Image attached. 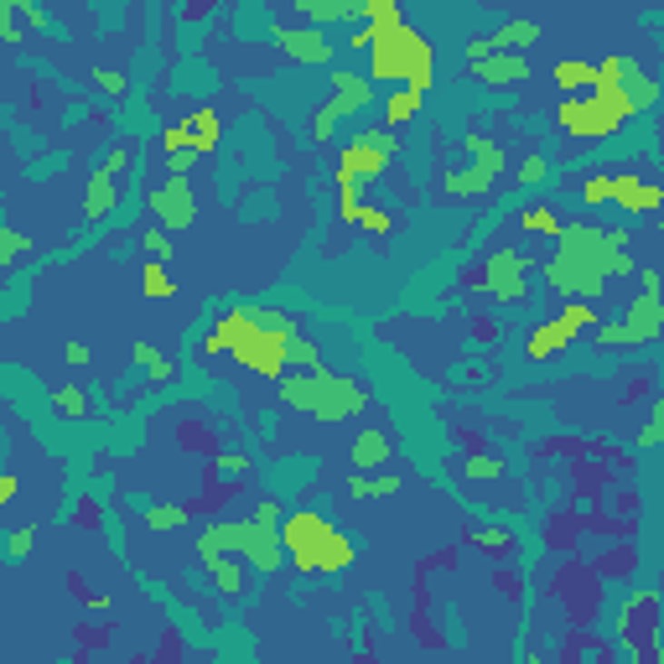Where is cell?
Returning a JSON list of instances; mask_svg holds the SVG:
<instances>
[{"instance_id": "obj_25", "label": "cell", "mask_w": 664, "mask_h": 664, "mask_svg": "<svg viewBox=\"0 0 664 664\" xmlns=\"http://www.w3.org/2000/svg\"><path fill=\"white\" fill-rule=\"evenodd\" d=\"M493 187V177L488 172H467V166H457V172H447V193H457V198H478V193H488Z\"/></svg>"}, {"instance_id": "obj_18", "label": "cell", "mask_w": 664, "mask_h": 664, "mask_svg": "<svg viewBox=\"0 0 664 664\" xmlns=\"http://www.w3.org/2000/svg\"><path fill=\"white\" fill-rule=\"evenodd\" d=\"M550 78H556L560 89H566V99H576V89H597V63H576V57H560L556 68H550Z\"/></svg>"}, {"instance_id": "obj_43", "label": "cell", "mask_w": 664, "mask_h": 664, "mask_svg": "<svg viewBox=\"0 0 664 664\" xmlns=\"http://www.w3.org/2000/svg\"><path fill=\"white\" fill-rule=\"evenodd\" d=\"M503 472V462H493V457H472L467 462V478H499Z\"/></svg>"}, {"instance_id": "obj_22", "label": "cell", "mask_w": 664, "mask_h": 664, "mask_svg": "<svg viewBox=\"0 0 664 664\" xmlns=\"http://www.w3.org/2000/svg\"><path fill=\"white\" fill-rule=\"evenodd\" d=\"M203 566H208V576L218 581V592H223V597H239V592H244V581H250L244 566H239L233 556H213V560H203Z\"/></svg>"}, {"instance_id": "obj_14", "label": "cell", "mask_w": 664, "mask_h": 664, "mask_svg": "<svg viewBox=\"0 0 664 664\" xmlns=\"http://www.w3.org/2000/svg\"><path fill=\"white\" fill-rule=\"evenodd\" d=\"M467 68H472V78H483L493 89H514V84L530 78V63H524L520 53H493V57H483V63H467Z\"/></svg>"}, {"instance_id": "obj_8", "label": "cell", "mask_w": 664, "mask_h": 664, "mask_svg": "<svg viewBox=\"0 0 664 664\" xmlns=\"http://www.w3.org/2000/svg\"><path fill=\"white\" fill-rule=\"evenodd\" d=\"M363 104H374V84L359 78V73H332V99L317 109V120H312V141H327L342 114H353V109H363Z\"/></svg>"}, {"instance_id": "obj_12", "label": "cell", "mask_w": 664, "mask_h": 664, "mask_svg": "<svg viewBox=\"0 0 664 664\" xmlns=\"http://www.w3.org/2000/svg\"><path fill=\"white\" fill-rule=\"evenodd\" d=\"M270 36H275V47L281 53H291L296 63H332V42H327L322 32H312V26H270Z\"/></svg>"}, {"instance_id": "obj_40", "label": "cell", "mask_w": 664, "mask_h": 664, "mask_svg": "<svg viewBox=\"0 0 664 664\" xmlns=\"http://www.w3.org/2000/svg\"><path fill=\"white\" fill-rule=\"evenodd\" d=\"M166 145H172L177 156H182V151H193V125H172V130H166ZM193 156H198V151H193Z\"/></svg>"}, {"instance_id": "obj_30", "label": "cell", "mask_w": 664, "mask_h": 664, "mask_svg": "<svg viewBox=\"0 0 664 664\" xmlns=\"http://www.w3.org/2000/svg\"><path fill=\"white\" fill-rule=\"evenodd\" d=\"M520 223H524L530 233H550V239H560V233H566V223H560V218L550 213V208H524Z\"/></svg>"}, {"instance_id": "obj_23", "label": "cell", "mask_w": 664, "mask_h": 664, "mask_svg": "<svg viewBox=\"0 0 664 664\" xmlns=\"http://www.w3.org/2000/svg\"><path fill=\"white\" fill-rule=\"evenodd\" d=\"M421 99H426V94H415V89H395V94H390V99H384V130L415 120V114H421Z\"/></svg>"}, {"instance_id": "obj_6", "label": "cell", "mask_w": 664, "mask_h": 664, "mask_svg": "<svg viewBox=\"0 0 664 664\" xmlns=\"http://www.w3.org/2000/svg\"><path fill=\"white\" fill-rule=\"evenodd\" d=\"M560 130L566 135H581V141H597V135H612V130L629 120V109L608 99V94H587V99H566L560 104Z\"/></svg>"}, {"instance_id": "obj_4", "label": "cell", "mask_w": 664, "mask_h": 664, "mask_svg": "<svg viewBox=\"0 0 664 664\" xmlns=\"http://www.w3.org/2000/svg\"><path fill=\"white\" fill-rule=\"evenodd\" d=\"M374 78H405V89L426 94L431 89V73H436V53L431 42L411 26H395V32H379L374 36Z\"/></svg>"}, {"instance_id": "obj_46", "label": "cell", "mask_w": 664, "mask_h": 664, "mask_svg": "<svg viewBox=\"0 0 664 664\" xmlns=\"http://www.w3.org/2000/svg\"><path fill=\"white\" fill-rule=\"evenodd\" d=\"M193 162H198V156H193V151H182V156H172V177H187V172H193Z\"/></svg>"}, {"instance_id": "obj_20", "label": "cell", "mask_w": 664, "mask_h": 664, "mask_svg": "<svg viewBox=\"0 0 664 664\" xmlns=\"http://www.w3.org/2000/svg\"><path fill=\"white\" fill-rule=\"evenodd\" d=\"M462 151L467 156H472V166H478V172H488V177H499V166H503V151L493 141H488L483 130H467L462 135Z\"/></svg>"}, {"instance_id": "obj_49", "label": "cell", "mask_w": 664, "mask_h": 664, "mask_svg": "<svg viewBox=\"0 0 664 664\" xmlns=\"http://www.w3.org/2000/svg\"><path fill=\"white\" fill-rule=\"evenodd\" d=\"M472 332H478V338H483V342H488V338H499V332H493V322H488V317H478V322H472Z\"/></svg>"}, {"instance_id": "obj_19", "label": "cell", "mask_w": 664, "mask_h": 664, "mask_svg": "<svg viewBox=\"0 0 664 664\" xmlns=\"http://www.w3.org/2000/svg\"><path fill=\"white\" fill-rule=\"evenodd\" d=\"M530 42H540V21H530V16L503 21L499 32H493V47H499V53H520V47H530Z\"/></svg>"}, {"instance_id": "obj_5", "label": "cell", "mask_w": 664, "mask_h": 664, "mask_svg": "<svg viewBox=\"0 0 664 664\" xmlns=\"http://www.w3.org/2000/svg\"><path fill=\"white\" fill-rule=\"evenodd\" d=\"M400 151V135L395 130H363L359 141L342 145L338 156V187H363V182H374L384 166H390V156Z\"/></svg>"}, {"instance_id": "obj_1", "label": "cell", "mask_w": 664, "mask_h": 664, "mask_svg": "<svg viewBox=\"0 0 664 664\" xmlns=\"http://www.w3.org/2000/svg\"><path fill=\"white\" fill-rule=\"evenodd\" d=\"M629 233L623 229H597V223H576L560 233L556 260L545 265V281L560 296H602L612 275H629L633 254H629Z\"/></svg>"}, {"instance_id": "obj_11", "label": "cell", "mask_w": 664, "mask_h": 664, "mask_svg": "<svg viewBox=\"0 0 664 664\" xmlns=\"http://www.w3.org/2000/svg\"><path fill=\"white\" fill-rule=\"evenodd\" d=\"M151 213H156V223H166V229H187L193 218H198V208H193V187H187V177H172L162 182V187H151Z\"/></svg>"}, {"instance_id": "obj_2", "label": "cell", "mask_w": 664, "mask_h": 664, "mask_svg": "<svg viewBox=\"0 0 664 664\" xmlns=\"http://www.w3.org/2000/svg\"><path fill=\"white\" fill-rule=\"evenodd\" d=\"M281 545L291 550V560H296L302 571H348V566L359 560L353 540L342 535L332 520L312 514V509L286 514V524H281Z\"/></svg>"}, {"instance_id": "obj_42", "label": "cell", "mask_w": 664, "mask_h": 664, "mask_svg": "<svg viewBox=\"0 0 664 664\" xmlns=\"http://www.w3.org/2000/svg\"><path fill=\"white\" fill-rule=\"evenodd\" d=\"M254 524H270V530H281V524H286V514H281V503H260V509H254Z\"/></svg>"}, {"instance_id": "obj_31", "label": "cell", "mask_w": 664, "mask_h": 664, "mask_svg": "<svg viewBox=\"0 0 664 664\" xmlns=\"http://www.w3.org/2000/svg\"><path fill=\"white\" fill-rule=\"evenodd\" d=\"M145 524L151 530H182L187 524V509L182 503H156V509H145Z\"/></svg>"}, {"instance_id": "obj_29", "label": "cell", "mask_w": 664, "mask_h": 664, "mask_svg": "<svg viewBox=\"0 0 664 664\" xmlns=\"http://www.w3.org/2000/svg\"><path fill=\"white\" fill-rule=\"evenodd\" d=\"M141 286H145V296H151V302H172V291H177L162 260H151V265L141 270Z\"/></svg>"}, {"instance_id": "obj_39", "label": "cell", "mask_w": 664, "mask_h": 664, "mask_svg": "<svg viewBox=\"0 0 664 664\" xmlns=\"http://www.w3.org/2000/svg\"><path fill=\"white\" fill-rule=\"evenodd\" d=\"M581 198L592 203V208H597V203H608L612 198V177H592L587 187H581Z\"/></svg>"}, {"instance_id": "obj_26", "label": "cell", "mask_w": 664, "mask_h": 664, "mask_svg": "<svg viewBox=\"0 0 664 664\" xmlns=\"http://www.w3.org/2000/svg\"><path fill=\"white\" fill-rule=\"evenodd\" d=\"M348 493H353V499H379V493H400V478H395V472H384V478L353 472V478H348Z\"/></svg>"}, {"instance_id": "obj_3", "label": "cell", "mask_w": 664, "mask_h": 664, "mask_svg": "<svg viewBox=\"0 0 664 664\" xmlns=\"http://www.w3.org/2000/svg\"><path fill=\"white\" fill-rule=\"evenodd\" d=\"M281 400H286V405H302V411L317 415V421H342V415H359L363 405H369L363 384H353L348 374H332V369L281 379Z\"/></svg>"}, {"instance_id": "obj_13", "label": "cell", "mask_w": 664, "mask_h": 664, "mask_svg": "<svg viewBox=\"0 0 664 664\" xmlns=\"http://www.w3.org/2000/svg\"><path fill=\"white\" fill-rule=\"evenodd\" d=\"M244 540H250V520H218L198 535V556H244Z\"/></svg>"}, {"instance_id": "obj_7", "label": "cell", "mask_w": 664, "mask_h": 664, "mask_svg": "<svg viewBox=\"0 0 664 664\" xmlns=\"http://www.w3.org/2000/svg\"><path fill=\"white\" fill-rule=\"evenodd\" d=\"M659 332H664V296L644 291V296L629 306V317L597 327V342H608V348H618V342H623V348H639V342L659 338Z\"/></svg>"}, {"instance_id": "obj_10", "label": "cell", "mask_w": 664, "mask_h": 664, "mask_svg": "<svg viewBox=\"0 0 664 664\" xmlns=\"http://www.w3.org/2000/svg\"><path fill=\"white\" fill-rule=\"evenodd\" d=\"M524 270H530V254H520V250H493L488 254V265H483V275H478V286L483 291H493L499 302H520L524 291Z\"/></svg>"}, {"instance_id": "obj_17", "label": "cell", "mask_w": 664, "mask_h": 664, "mask_svg": "<svg viewBox=\"0 0 664 664\" xmlns=\"http://www.w3.org/2000/svg\"><path fill=\"white\" fill-rule=\"evenodd\" d=\"M390 436L384 431H374V426H369V431H359L353 436V472H374V467H384L390 462Z\"/></svg>"}, {"instance_id": "obj_36", "label": "cell", "mask_w": 664, "mask_h": 664, "mask_svg": "<svg viewBox=\"0 0 664 664\" xmlns=\"http://www.w3.org/2000/svg\"><path fill=\"white\" fill-rule=\"evenodd\" d=\"M359 229L379 233V239H390V233H395V218H390V213H379V208H363V218H359Z\"/></svg>"}, {"instance_id": "obj_28", "label": "cell", "mask_w": 664, "mask_h": 664, "mask_svg": "<svg viewBox=\"0 0 664 664\" xmlns=\"http://www.w3.org/2000/svg\"><path fill=\"white\" fill-rule=\"evenodd\" d=\"M302 16H312V21H353V16H363V5L359 0H332V5H302Z\"/></svg>"}, {"instance_id": "obj_15", "label": "cell", "mask_w": 664, "mask_h": 664, "mask_svg": "<svg viewBox=\"0 0 664 664\" xmlns=\"http://www.w3.org/2000/svg\"><path fill=\"white\" fill-rule=\"evenodd\" d=\"M281 530H270V524H254L250 520V540H244V560H250L260 576H270V571H281Z\"/></svg>"}, {"instance_id": "obj_35", "label": "cell", "mask_w": 664, "mask_h": 664, "mask_svg": "<svg viewBox=\"0 0 664 664\" xmlns=\"http://www.w3.org/2000/svg\"><path fill=\"white\" fill-rule=\"evenodd\" d=\"M291 363H306V369L317 374V369H322V353H317V342H312V338H296V342H291Z\"/></svg>"}, {"instance_id": "obj_27", "label": "cell", "mask_w": 664, "mask_h": 664, "mask_svg": "<svg viewBox=\"0 0 664 664\" xmlns=\"http://www.w3.org/2000/svg\"><path fill=\"white\" fill-rule=\"evenodd\" d=\"M135 363H141L145 374L156 379V384H166V379H177V363L172 359H162V353H156V348H151V342H135Z\"/></svg>"}, {"instance_id": "obj_41", "label": "cell", "mask_w": 664, "mask_h": 664, "mask_svg": "<svg viewBox=\"0 0 664 664\" xmlns=\"http://www.w3.org/2000/svg\"><path fill=\"white\" fill-rule=\"evenodd\" d=\"M94 84H99V89H104V94H125V73H114V68H99V73H94Z\"/></svg>"}, {"instance_id": "obj_33", "label": "cell", "mask_w": 664, "mask_h": 664, "mask_svg": "<svg viewBox=\"0 0 664 664\" xmlns=\"http://www.w3.org/2000/svg\"><path fill=\"white\" fill-rule=\"evenodd\" d=\"M472 545H483L488 556H509V550H514V535H509V530H478Z\"/></svg>"}, {"instance_id": "obj_50", "label": "cell", "mask_w": 664, "mask_h": 664, "mask_svg": "<svg viewBox=\"0 0 664 664\" xmlns=\"http://www.w3.org/2000/svg\"><path fill=\"white\" fill-rule=\"evenodd\" d=\"M659 223H664V213H659Z\"/></svg>"}, {"instance_id": "obj_47", "label": "cell", "mask_w": 664, "mask_h": 664, "mask_svg": "<svg viewBox=\"0 0 664 664\" xmlns=\"http://www.w3.org/2000/svg\"><path fill=\"white\" fill-rule=\"evenodd\" d=\"M26 550H32V530H16L11 535V556H26Z\"/></svg>"}, {"instance_id": "obj_48", "label": "cell", "mask_w": 664, "mask_h": 664, "mask_svg": "<svg viewBox=\"0 0 664 664\" xmlns=\"http://www.w3.org/2000/svg\"><path fill=\"white\" fill-rule=\"evenodd\" d=\"M63 359H68V363H89V348H84V342H68V348H63Z\"/></svg>"}, {"instance_id": "obj_37", "label": "cell", "mask_w": 664, "mask_h": 664, "mask_svg": "<svg viewBox=\"0 0 664 664\" xmlns=\"http://www.w3.org/2000/svg\"><path fill=\"white\" fill-rule=\"evenodd\" d=\"M514 177H520L524 187H535V182H545V177H550V166H545V156H524Z\"/></svg>"}, {"instance_id": "obj_9", "label": "cell", "mask_w": 664, "mask_h": 664, "mask_svg": "<svg viewBox=\"0 0 664 664\" xmlns=\"http://www.w3.org/2000/svg\"><path fill=\"white\" fill-rule=\"evenodd\" d=\"M587 327H602V322H597V312L587 302H571L556 322L535 327V338L524 342V353H530V359H550V353H560V348H566L576 332H587Z\"/></svg>"}, {"instance_id": "obj_44", "label": "cell", "mask_w": 664, "mask_h": 664, "mask_svg": "<svg viewBox=\"0 0 664 664\" xmlns=\"http://www.w3.org/2000/svg\"><path fill=\"white\" fill-rule=\"evenodd\" d=\"M0 244H5V250H0V260H5V265H11V260H16L21 250H26V239H21L16 229H5V233H0Z\"/></svg>"}, {"instance_id": "obj_45", "label": "cell", "mask_w": 664, "mask_h": 664, "mask_svg": "<svg viewBox=\"0 0 664 664\" xmlns=\"http://www.w3.org/2000/svg\"><path fill=\"white\" fill-rule=\"evenodd\" d=\"M125 162H130V151H125V145H114V151H109V162L99 166V172H109V177H114V172H125Z\"/></svg>"}, {"instance_id": "obj_38", "label": "cell", "mask_w": 664, "mask_h": 664, "mask_svg": "<svg viewBox=\"0 0 664 664\" xmlns=\"http://www.w3.org/2000/svg\"><path fill=\"white\" fill-rule=\"evenodd\" d=\"M141 250H151V260H172V239H166L162 229H145V239H141Z\"/></svg>"}, {"instance_id": "obj_24", "label": "cell", "mask_w": 664, "mask_h": 664, "mask_svg": "<svg viewBox=\"0 0 664 664\" xmlns=\"http://www.w3.org/2000/svg\"><path fill=\"white\" fill-rule=\"evenodd\" d=\"M187 125H193V151H198V156H208V151L218 145V135H223V120H218V109H198Z\"/></svg>"}, {"instance_id": "obj_16", "label": "cell", "mask_w": 664, "mask_h": 664, "mask_svg": "<svg viewBox=\"0 0 664 664\" xmlns=\"http://www.w3.org/2000/svg\"><path fill=\"white\" fill-rule=\"evenodd\" d=\"M612 198L623 203L629 213H649V208L664 203V187H649V182H639L633 172H623V177H612Z\"/></svg>"}, {"instance_id": "obj_34", "label": "cell", "mask_w": 664, "mask_h": 664, "mask_svg": "<svg viewBox=\"0 0 664 664\" xmlns=\"http://www.w3.org/2000/svg\"><path fill=\"white\" fill-rule=\"evenodd\" d=\"M664 441V400H654V411H649V426L639 431V447H659Z\"/></svg>"}, {"instance_id": "obj_21", "label": "cell", "mask_w": 664, "mask_h": 664, "mask_svg": "<svg viewBox=\"0 0 664 664\" xmlns=\"http://www.w3.org/2000/svg\"><path fill=\"white\" fill-rule=\"evenodd\" d=\"M120 203V187H114V177L109 172H94L89 177V203H84V213L99 223V218H109V208Z\"/></svg>"}, {"instance_id": "obj_32", "label": "cell", "mask_w": 664, "mask_h": 664, "mask_svg": "<svg viewBox=\"0 0 664 664\" xmlns=\"http://www.w3.org/2000/svg\"><path fill=\"white\" fill-rule=\"evenodd\" d=\"M53 405L68 415V421H84V415H89V400H84V390H78V384H63V390L53 395Z\"/></svg>"}]
</instances>
